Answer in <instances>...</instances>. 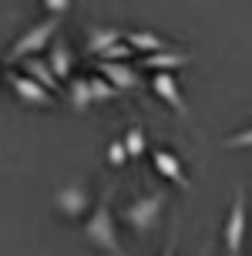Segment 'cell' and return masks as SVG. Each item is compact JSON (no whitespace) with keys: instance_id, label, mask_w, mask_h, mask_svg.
<instances>
[{"instance_id":"cell-1","label":"cell","mask_w":252,"mask_h":256,"mask_svg":"<svg viewBox=\"0 0 252 256\" xmlns=\"http://www.w3.org/2000/svg\"><path fill=\"white\" fill-rule=\"evenodd\" d=\"M108 196H111V189H108V192L98 199V202H94V209H91L88 219H84V240H88L91 246L104 250V253H111V256H125V250H121V240H118V226H114V216H111V202H108Z\"/></svg>"},{"instance_id":"cell-2","label":"cell","mask_w":252,"mask_h":256,"mask_svg":"<svg viewBox=\"0 0 252 256\" xmlns=\"http://www.w3.org/2000/svg\"><path fill=\"white\" fill-rule=\"evenodd\" d=\"M54 34H57V17H47V20H40V24H34V27H27L20 38L13 40V48H10V58L13 64H20V61H27V58H37L44 48H50L54 44Z\"/></svg>"},{"instance_id":"cell-3","label":"cell","mask_w":252,"mask_h":256,"mask_svg":"<svg viewBox=\"0 0 252 256\" xmlns=\"http://www.w3.org/2000/svg\"><path fill=\"white\" fill-rule=\"evenodd\" d=\"M162 209H165V192H148V196H138L135 202H128L121 219H125L135 232H148V230H155V222L162 219Z\"/></svg>"},{"instance_id":"cell-4","label":"cell","mask_w":252,"mask_h":256,"mask_svg":"<svg viewBox=\"0 0 252 256\" xmlns=\"http://www.w3.org/2000/svg\"><path fill=\"white\" fill-rule=\"evenodd\" d=\"M222 240H226V256H239L246 243V192L236 189L232 206H229L226 226H222Z\"/></svg>"},{"instance_id":"cell-5","label":"cell","mask_w":252,"mask_h":256,"mask_svg":"<svg viewBox=\"0 0 252 256\" xmlns=\"http://www.w3.org/2000/svg\"><path fill=\"white\" fill-rule=\"evenodd\" d=\"M7 84H10L13 94L24 104H30V108H50V104H54L50 91L44 88V84H37L34 78H27L24 71H10V74H7Z\"/></svg>"},{"instance_id":"cell-6","label":"cell","mask_w":252,"mask_h":256,"mask_svg":"<svg viewBox=\"0 0 252 256\" xmlns=\"http://www.w3.org/2000/svg\"><path fill=\"white\" fill-rule=\"evenodd\" d=\"M54 209H57L61 216H67V219H81L88 209H94V206H91L88 189L77 186V182H71V186H64V189L54 192Z\"/></svg>"},{"instance_id":"cell-7","label":"cell","mask_w":252,"mask_h":256,"mask_svg":"<svg viewBox=\"0 0 252 256\" xmlns=\"http://www.w3.org/2000/svg\"><path fill=\"white\" fill-rule=\"evenodd\" d=\"M151 91L162 98L178 118H185L189 122V104L182 98V88H178V81L172 78V71H158V74H151Z\"/></svg>"},{"instance_id":"cell-8","label":"cell","mask_w":252,"mask_h":256,"mask_svg":"<svg viewBox=\"0 0 252 256\" xmlns=\"http://www.w3.org/2000/svg\"><path fill=\"white\" fill-rule=\"evenodd\" d=\"M98 71L108 81H111L118 91H135V88H141V78H138V71L131 68L128 61H101L98 64Z\"/></svg>"},{"instance_id":"cell-9","label":"cell","mask_w":252,"mask_h":256,"mask_svg":"<svg viewBox=\"0 0 252 256\" xmlns=\"http://www.w3.org/2000/svg\"><path fill=\"white\" fill-rule=\"evenodd\" d=\"M151 166L158 168V176L168 182H175L178 189H189V176H185V168L178 162V155H172L168 148H155L151 152Z\"/></svg>"},{"instance_id":"cell-10","label":"cell","mask_w":252,"mask_h":256,"mask_svg":"<svg viewBox=\"0 0 252 256\" xmlns=\"http://www.w3.org/2000/svg\"><path fill=\"white\" fill-rule=\"evenodd\" d=\"M47 64H50V71L57 74V81H71V71H74V54H71V48H67V40H64V38H54Z\"/></svg>"},{"instance_id":"cell-11","label":"cell","mask_w":252,"mask_h":256,"mask_svg":"<svg viewBox=\"0 0 252 256\" xmlns=\"http://www.w3.org/2000/svg\"><path fill=\"white\" fill-rule=\"evenodd\" d=\"M121 40H125V30H118V27H91L88 30V54L101 58L108 48L121 44Z\"/></svg>"},{"instance_id":"cell-12","label":"cell","mask_w":252,"mask_h":256,"mask_svg":"<svg viewBox=\"0 0 252 256\" xmlns=\"http://www.w3.org/2000/svg\"><path fill=\"white\" fill-rule=\"evenodd\" d=\"M125 40L135 48L138 54H158V51H172L168 40L155 30H125Z\"/></svg>"},{"instance_id":"cell-13","label":"cell","mask_w":252,"mask_h":256,"mask_svg":"<svg viewBox=\"0 0 252 256\" xmlns=\"http://www.w3.org/2000/svg\"><path fill=\"white\" fill-rule=\"evenodd\" d=\"M192 58L185 51H158V54H145V68H151V71H155V74H158V71H175V68H185V64H189Z\"/></svg>"},{"instance_id":"cell-14","label":"cell","mask_w":252,"mask_h":256,"mask_svg":"<svg viewBox=\"0 0 252 256\" xmlns=\"http://www.w3.org/2000/svg\"><path fill=\"white\" fill-rule=\"evenodd\" d=\"M20 71H24L27 78H34L37 84H44L47 91H54V88H57V74L50 71L47 58H27V61H20Z\"/></svg>"},{"instance_id":"cell-15","label":"cell","mask_w":252,"mask_h":256,"mask_svg":"<svg viewBox=\"0 0 252 256\" xmlns=\"http://www.w3.org/2000/svg\"><path fill=\"white\" fill-rule=\"evenodd\" d=\"M67 98H71V108H74V112H88L91 104H94L91 81H88V78H71V84H67Z\"/></svg>"},{"instance_id":"cell-16","label":"cell","mask_w":252,"mask_h":256,"mask_svg":"<svg viewBox=\"0 0 252 256\" xmlns=\"http://www.w3.org/2000/svg\"><path fill=\"white\" fill-rule=\"evenodd\" d=\"M88 81H91V94H94V102H111V98L121 94V91L114 88L104 74H94V78H88Z\"/></svg>"},{"instance_id":"cell-17","label":"cell","mask_w":252,"mask_h":256,"mask_svg":"<svg viewBox=\"0 0 252 256\" xmlns=\"http://www.w3.org/2000/svg\"><path fill=\"white\" fill-rule=\"evenodd\" d=\"M145 145H148V142H145V128H141V125H131V128H128V135H125L128 155H131V158H141V155H145Z\"/></svg>"},{"instance_id":"cell-18","label":"cell","mask_w":252,"mask_h":256,"mask_svg":"<svg viewBox=\"0 0 252 256\" xmlns=\"http://www.w3.org/2000/svg\"><path fill=\"white\" fill-rule=\"evenodd\" d=\"M128 148H125V138H114L111 145H108V162H111V168H125L128 166Z\"/></svg>"},{"instance_id":"cell-19","label":"cell","mask_w":252,"mask_h":256,"mask_svg":"<svg viewBox=\"0 0 252 256\" xmlns=\"http://www.w3.org/2000/svg\"><path fill=\"white\" fill-rule=\"evenodd\" d=\"M131 54H138L128 40H121V44H114V48H108V51L101 54V61H128Z\"/></svg>"},{"instance_id":"cell-20","label":"cell","mask_w":252,"mask_h":256,"mask_svg":"<svg viewBox=\"0 0 252 256\" xmlns=\"http://www.w3.org/2000/svg\"><path fill=\"white\" fill-rule=\"evenodd\" d=\"M226 148H252V125L242 128V132H236V135H229Z\"/></svg>"},{"instance_id":"cell-21","label":"cell","mask_w":252,"mask_h":256,"mask_svg":"<svg viewBox=\"0 0 252 256\" xmlns=\"http://www.w3.org/2000/svg\"><path fill=\"white\" fill-rule=\"evenodd\" d=\"M44 10H47L50 17H61V14L71 10V0H44Z\"/></svg>"},{"instance_id":"cell-22","label":"cell","mask_w":252,"mask_h":256,"mask_svg":"<svg viewBox=\"0 0 252 256\" xmlns=\"http://www.w3.org/2000/svg\"><path fill=\"white\" fill-rule=\"evenodd\" d=\"M162 256H175V246H168V250H165V253Z\"/></svg>"}]
</instances>
